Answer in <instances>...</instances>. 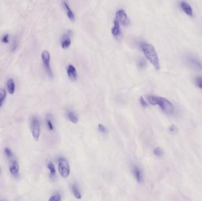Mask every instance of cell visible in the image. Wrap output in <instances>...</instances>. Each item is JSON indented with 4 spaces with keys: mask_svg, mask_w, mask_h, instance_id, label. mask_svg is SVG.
Returning a JSON list of instances; mask_svg holds the SVG:
<instances>
[{
    "mask_svg": "<svg viewBox=\"0 0 202 201\" xmlns=\"http://www.w3.org/2000/svg\"><path fill=\"white\" fill-rule=\"evenodd\" d=\"M147 99L151 105H158L167 114H172L174 112V107L172 103L166 99L153 95L147 96Z\"/></svg>",
    "mask_w": 202,
    "mask_h": 201,
    "instance_id": "6da1fadb",
    "label": "cell"
},
{
    "mask_svg": "<svg viewBox=\"0 0 202 201\" xmlns=\"http://www.w3.org/2000/svg\"><path fill=\"white\" fill-rule=\"evenodd\" d=\"M141 47L146 58L149 60L157 70H159L160 69V62L154 47L151 44L145 42L141 43Z\"/></svg>",
    "mask_w": 202,
    "mask_h": 201,
    "instance_id": "7a4b0ae2",
    "label": "cell"
},
{
    "mask_svg": "<svg viewBox=\"0 0 202 201\" xmlns=\"http://www.w3.org/2000/svg\"><path fill=\"white\" fill-rule=\"evenodd\" d=\"M58 169L60 175L62 177H67L70 174V166L68 161L64 158H60L59 159Z\"/></svg>",
    "mask_w": 202,
    "mask_h": 201,
    "instance_id": "3957f363",
    "label": "cell"
},
{
    "mask_svg": "<svg viewBox=\"0 0 202 201\" xmlns=\"http://www.w3.org/2000/svg\"><path fill=\"white\" fill-rule=\"evenodd\" d=\"M30 129L33 138L37 141L40 135V124L39 119L36 117L33 118L31 120Z\"/></svg>",
    "mask_w": 202,
    "mask_h": 201,
    "instance_id": "277c9868",
    "label": "cell"
},
{
    "mask_svg": "<svg viewBox=\"0 0 202 201\" xmlns=\"http://www.w3.org/2000/svg\"><path fill=\"white\" fill-rule=\"evenodd\" d=\"M42 59L44 67L46 71L48 73V76L50 78L53 77V71L50 67V55L49 52L47 50H44L42 53Z\"/></svg>",
    "mask_w": 202,
    "mask_h": 201,
    "instance_id": "5b68a950",
    "label": "cell"
},
{
    "mask_svg": "<svg viewBox=\"0 0 202 201\" xmlns=\"http://www.w3.org/2000/svg\"><path fill=\"white\" fill-rule=\"evenodd\" d=\"M186 62L191 67L197 70H202V63L195 57L193 56H187L186 57Z\"/></svg>",
    "mask_w": 202,
    "mask_h": 201,
    "instance_id": "8992f818",
    "label": "cell"
},
{
    "mask_svg": "<svg viewBox=\"0 0 202 201\" xmlns=\"http://www.w3.org/2000/svg\"><path fill=\"white\" fill-rule=\"evenodd\" d=\"M116 18L119 23L124 25H126L130 23L128 16L124 10H119L118 11H117Z\"/></svg>",
    "mask_w": 202,
    "mask_h": 201,
    "instance_id": "52a82bcc",
    "label": "cell"
},
{
    "mask_svg": "<svg viewBox=\"0 0 202 201\" xmlns=\"http://www.w3.org/2000/svg\"><path fill=\"white\" fill-rule=\"evenodd\" d=\"M180 6L181 8V10L184 11L187 16L193 17V10L190 5L185 2L184 1H181L180 2Z\"/></svg>",
    "mask_w": 202,
    "mask_h": 201,
    "instance_id": "ba28073f",
    "label": "cell"
},
{
    "mask_svg": "<svg viewBox=\"0 0 202 201\" xmlns=\"http://www.w3.org/2000/svg\"><path fill=\"white\" fill-rule=\"evenodd\" d=\"M67 74L71 81H76L77 80V71L73 65H70L68 66L67 69Z\"/></svg>",
    "mask_w": 202,
    "mask_h": 201,
    "instance_id": "9c48e42d",
    "label": "cell"
},
{
    "mask_svg": "<svg viewBox=\"0 0 202 201\" xmlns=\"http://www.w3.org/2000/svg\"><path fill=\"white\" fill-rule=\"evenodd\" d=\"M132 172L137 182L139 183H141L143 182V176L140 169L137 166H134L132 168Z\"/></svg>",
    "mask_w": 202,
    "mask_h": 201,
    "instance_id": "30bf717a",
    "label": "cell"
},
{
    "mask_svg": "<svg viewBox=\"0 0 202 201\" xmlns=\"http://www.w3.org/2000/svg\"><path fill=\"white\" fill-rule=\"evenodd\" d=\"M71 40L70 37L67 34L64 35L62 39V41H61L62 47L64 49H66V48L69 47V46H71Z\"/></svg>",
    "mask_w": 202,
    "mask_h": 201,
    "instance_id": "8fae6325",
    "label": "cell"
},
{
    "mask_svg": "<svg viewBox=\"0 0 202 201\" xmlns=\"http://www.w3.org/2000/svg\"><path fill=\"white\" fill-rule=\"evenodd\" d=\"M111 32L114 37H117L120 34V24L117 20L114 21L113 26L112 27Z\"/></svg>",
    "mask_w": 202,
    "mask_h": 201,
    "instance_id": "7c38bea8",
    "label": "cell"
},
{
    "mask_svg": "<svg viewBox=\"0 0 202 201\" xmlns=\"http://www.w3.org/2000/svg\"><path fill=\"white\" fill-rule=\"evenodd\" d=\"M10 172L13 176H17L19 172V165L17 161H14L10 168Z\"/></svg>",
    "mask_w": 202,
    "mask_h": 201,
    "instance_id": "4fadbf2b",
    "label": "cell"
},
{
    "mask_svg": "<svg viewBox=\"0 0 202 201\" xmlns=\"http://www.w3.org/2000/svg\"><path fill=\"white\" fill-rule=\"evenodd\" d=\"M8 91L10 95H13L15 92V83L12 78H10L7 81Z\"/></svg>",
    "mask_w": 202,
    "mask_h": 201,
    "instance_id": "5bb4252c",
    "label": "cell"
},
{
    "mask_svg": "<svg viewBox=\"0 0 202 201\" xmlns=\"http://www.w3.org/2000/svg\"><path fill=\"white\" fill-rule=\"evenodd\" d=\"M67 117L73 123H76L78 122V118H77L76 114L71 111H67Z\"/></svg>",
    "mask_w": 202,
    "mask_h": 201,
    "instance_id": "9a60e30c",
    "label": "cell"
},
{
    "mask_svg": "<svg viewBox=\"0 0 202 201\" xmlns=\"http://www.w3.org/2000/svg\"><path fill=\"white\" fill-rule=\"evenodd\" d=\"M71 190L74 196L78 199H80L82 198V195L79 191V190L77 188V185L76 184H73L71 186Z\"/></svg>",
    "mask_w": 202,
    "mask_h": 201,
    "instance_id": "2e32d148",
    "label": "cell"
},
{
    "mask_svg": "<svg viewBox=\"0 0 202 201\" xmlns=\"http://www.w3.org/2000/svg\"><path fill=\"white\" fill-rule=\"evenodd\" d=\"M63 5L65 7L66 14H67V16H68V17L70 18L71 20H75V15H74L73 12L71 11V9L70 8V7H69L66 2H63Z\"/></svg>",
    "mask_w": 202,
    "mask_h": 201,
    "instance_id": "e0dca14e",
    "label": "cell"
},
{
    "mask_svg": "<svg viewBox=\"0 0 202 201\" xmlns=\"http://www.w3.org/2000/svg\"><path fill=\"white\" fill-rule=\"evenodd\" d=\"M48 168L50 170V176L51 177H54L56 174V171L55 169V167L52 162H49L48 164Z\"/></svg>",
    "mask_w": 202,
    "mask_h": 201,
    "instance_id": "ac0fdd59",
    "label": "cell"
},
{
    "mask_svg": "<svg viewBox=\"0 0 202 201\" xmlns=\"http://www.w3.org/2000/svg\"><path fill=\"white\" fill-rule=\"evenodd\" d=\"M6 92L4 89H0V107L6 97Z\"/></svg>",
    "mask_w": 202,
    "mask_h": 201,
    "instance_id": "d6986e66",
    "label": "cell"
},
{
    "mask_svg": "<svg viewBox=\"0 0 202 201\" xmlns=\"http://www.w3.org/2000/svg\"><path fill=\"white\" fill-rule=\"evenodd\" d=\"M46 124L48 126V129L50 131H53L54 130V126L53 123L51 120V118L50 117L46 118Z\"/></svg>",
    "mask_w": 202,
    "mask_h": 201,
    "instance_id": "ffe728a7",
    "label": "cell"
},
{
    "mask_svg": "<svg viewBox=\"0 0 202 201\" xmlns=\"http://www.w3.org/2000/svg\"><path fill=\"white\" fill-rule=\"evenodd\" d=\"M153 153L155 156L158 157H160L163 154V150H162L161 148L158 147V148H155L153 150Z\"/></svg>",
    "mask_w": 202,
    "mask_h": 201,
    "instance_id": "44dd1931",
    "label": "cell"
},
{
    "mask_svg": "<svg viewBox=\"0 0 202 201\" xmlns=\"http://www.w3.org/2000/svg\"><path fill=\"white\" fill-rule=\"evenodd\" d=\"M62 200L61 196L59 194H56L55 195H53L50 197L49 199L50 201H60Z\"/></svg>",
    "mask_w": 202,
    "mask_h": 201,
    "instance_id": "7402d4cb",
    "label": "cell"
},
{
    "mask_svg": "<svg viewBox=\"0 0 202 201\" xmlns=\"http://www.w3.org/2000/svg\"><path fill=\"white\" fill-rule=\"evenodd\" d=\"M98 129L101 132V133L105 134L107 133V129H106V127L102 124H98Z\"/></svg>",
    "mask_w": 202,
    "mask_h": 201,
    "instance_id": "603a6c76",
    "label": "cell"
},
{
    "mask_svg": "<svg viewBox=\"0 0 202 201\" xmlns=\"http://www.w3.org/2000/svg\"><path fill=\"white\" fill-rule=\"evenodd\" d=\"M17 47H18V42H17V40L16 38H15L14 40V41L12 42V46H11V51H14L17 48Z\"/></svg>",
    "mask_w": 202,
    "mask_h": 201,
    "instance_id": "cb8c5ba5",
    "label": "cell"
},
{
    "mask_svg": "<svg viewBox=\"0 0 202 201\" xmlns=\"http://www.w3.org/2000/svg\"><path fill=\"white\" fill-rule=\"evenodd\" d=\"M4 153L6 154V155L8 157V158H11L12 156V155H13L12 151H11V149H9V148H6L4 149Z\"/></svg>",
    "mask_w": 202,
    "mask_h": 201,
    "instance_id": "d4e9b609",
    "label": "cell"
},
{
    "mask_svg": "<svg viewBox=\"0 0 202 201\" xmlns=\"http://www.w3.org/2000/svg\"><path fill=\"white\" fill-rule=\"evenodd\" d=\"M196 83L199 88L202 89V77H197L196 78Z\"/></svg>",
    "mask_w": 202,
    "mask_h": 201,
    "instance_id": "484cf974",
    "label": "cell"
},
{
    "mask_svg": "<svg viewBox=\"0 0 202 201\" xmlns=\"http://www.w3.org/2000/svg\"><path fill=\"white\" fill-rule=\"evenodd\" d=\"M169 130L172 133H176L178 132V128L174 125H171L169 127Z\"/></svg>",
    "mask_w": 202,
    "mask_h": 201,
    "instance_id": "4316f807",
    "label": "cell"
},
{
    "mask_svg": "<svg viewBox=\"0 0 202 201\" xmlns=\"http://www.w3.org/2000/svg\"><path fill=\"white\" fill-rule=\"evenodd\" d=\"M140 103H141V105H142V106L144 107H147L148 106V103H147V102L144 99V98H143V97H140Z\"/></svg>",
    "mask_w": 202,
    "mask_h": 201,
    "instance_id": "83f0119b",
    "label": "cell"
},
{
    "mask_svg": "<svg viewBox=\"0 0 202 201\" xmlns=\"http://www.w3.org/2000/svg\"><path fill=\"white\" fill-rule=\"evenodd\" d=\"M8 38H9V35L8 34H6V35H4V36L2 37L1 40H2V42L3 43L7 44L9 42V39Z\"/></svg>",
    "mask_w": 202,
    "mask_h": 201,
    "instance_id": "f1b7e54d",
    "label": "cell"
}]
</instances>
